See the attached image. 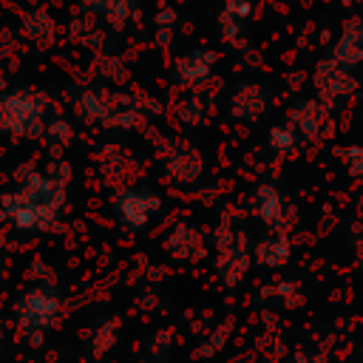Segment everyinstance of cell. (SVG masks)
Masks as SVG:
<instances>
[{"mask_svg":"<svg viewBox=\"0 0 363 363\" xmlns=\"http://www.w3.org/2000/svg\"><path fill=\"white\" fill-rule=\"evenodd\" d=\"M20 34L31 40L37 48H51L57 43V20L43 6H28L20 14Z\"/></svg>","mask_w":363,"mask_h":363,"instance_id":"10","label":"cell"},{"mask_svg":"<svg viewBox=\"0 0 363 363\" xmlns=\"http://www.w3.org/2000/svg\"><path fill=\"white\" fill-rule=\"evenodd\" d=\"M113 108H116V91H108V88H85L74 99V113L85 125H102L105 128Z\"/></svg>","mask_w":363,"mask_h":363,"instance_id":"9","label":"cell"},{"mask_svg":"<svg viewBox=\"0 0 363 363\" xmlns=\"http://www.w3.org/2000/svg\"><path fill=\"white\" fill-rule=\"evenodd\" d=\"M99 20L108 31L122 34L133 20H139V0H111L99 11Z\"/></svg>","mask_w":363,"mask_h":363,"instance_id":"18","label":"cell"},{"mask_svg":"<svg viewBox=\"0 0 363 363\" xmlns=\"http://www.w3.org/2000/svg\"><path fill=\"white\" fill-rule=\"evenodd\" d=\"M17 3H23V6H40V0H17Z\"/></svg>","mask_w":363,"mask_h":363,"instance_id":"28","label":"cell"},{"mask_svg":"<svg viewBox=\"0 0 363 363\" xmlns=\"http://www.w3.org/2000/svg\"><path fill=\"white\" fill-rule=\"evenodd\" d=\"M108 3H111V0H77V6H79V9H85V11H94L96 17H99V11H102Z\"/></svg>","mask_w":363,"mask_h":363,"instance_id":"27","label":"cell"},{"mask_svg":"<svg viewBox=\"0 0 363 363\" xmlns=\"http://www.w3.org/2000/svg\"><path fill=\"white\" fill-rule=\"evenodd\" d=\"M298 145H301V136H298V130H295V125H292V122L272 125V128H269V133H267V147H269L272 153H278V156L292 153Z\"/></svg>","mask_w":363,"mask_h":363,"instance_id":"20","label":"cell"},{"mask_svg":"<svg viewBox=\"0 0 363 363\" xmlns=\"http://www.w3.org/2000/svg\"><path fill=\"white\" fill-rule=\"evenodd\" d=\"M213 111V96L204 91V88H193V91H184V96L179 99L176 105V116L179 122L184 125H201Z\"/></svg>","mask_w":363,"mask_h":363,"instance_id":"17","label":"cell"},{"mask_svg":"<svg viewBox=\"0 0 363 363\" xmlns=\"http://www.w3.org/2000/svg\"><path fill=\"white\" fill-rule=\"evenodd\" d=\"M289 258H292V244L281 230H272L255 244V261L267 269H281L289 264Z\"/></svg>","mask_w":363,"mask_h":363,"instance_id":"16","label":"cell"},{"mask_svg":"<svg viewBox=\"0 0 363 363\" xmlns=\"http://www.w3.org/2000/svg\"><path fill=\"white\" fill-rule=\"evenodd\" d=\"M337 156L343 159V164H346L349 176L363 182V142H357V145H349V147L337 150Z\"/></svg>","mask_w":363,"mask_h":363,"instance_id":"22","label":"cell"},{"mask_svg":"<svg viewBox=\"0 0 363 363\" xmlns=\"http://www.w3.org/2000/svg\"><path fill=\"white\" fill-rule=\"evenodd\" d=\"M176 26H179V11H176V6L159 3L156 11H153V28H173V31H176Z\"/></svg>","mask_w":363,"mask_h":363,"instance_id":"24","label":"cell"},{"mask_svg":"<svg viewBox=\"0 0 363 363\" xmlns=\"http://www.w3.org/2000/svg\"><path fill=\"white\" fill-rule=\"evenodd\" d=\"M45 133H48L54 142H60V145H68V142L74 139V128H71V122L62 119V116L48 119V122H45Z\"/></svg>","mask_w":363,"mask_h":363,"instance_id":"23","label":"cell"},{"mask_svg":"<svg viewBox=\"0 0 363 363\" xmlns=\"http://www.w3.org/2000/svg\"><path fill=\"white\" fill-rule=\"evenodd\" d=\"M329 57L349 68L363 65V14H352L343 20L340 34L329 48Z\"/></svg>","mask_w":363,"mask_h":363,"instance_id":"8","label":"cell"},{"mask_svg":"<svg viewBox=\"0 0 363 363\" xmlns=\"http://www.w3.org/2000/svg\"><path fill=\"white\" fill-rule=\"evenodd\" d=\"M289 122L295 125V130L303 142H320V136L326 130V122H329V105L318 96L301 99V102L292 105Z\"/></svg>","mask_w":363,"mask_h":363,"instance_id":"7","label":"cell"},{"mask_svg":"<svg viewBox=\"0 0 363 363\" xmlns=\"http://www.w3.org/2000/svg\"><path fill=\"white\" fill-rule=\"evenodd\" d=\"M94 71H96V77H102L108 82H125V77H128V65L119 54H99L94 62Z\"/></svg>","mask_w":363,"mask_h":363,"instance_id":"21","label":"cell"},{"mask_svg":"<svg viewBox=\"0 0 363 363\" xmlns=\"http://www.w3.org/2000/svg\"><path fill=\"white\" fill-rule=\"evenodd\" d=\"M221 9L250 23V17H252V11H255V3H252V0H221Z\"/></svg>","mask_w":363,"mask_h":363,"instance_id":"25","label":"cell"},{"mask_svg":"<svg viewBox=\"0 0 363 363\" xmlns=\"http://www.w3.org/2000/svg\"><path fill=\"white\" fill-rule=\"evenodd\" d=\"M162 164L167 170V176L179 184H196L204 173V159L201 153L184 142V139H170V145L162 153Z\"/></svg>","mask_w":363,"mask_h":363,"instance_id":"5","label":"cell"},{"mask_svg":"<svg viewBox=\"0 0 363 363\" xmlns=\"http://www.w3.org/2000/svg\"><path fill=\"white\" fill-rule=\"evenodd\" d=\"M20 315L26 323H34L40 329L51 326L60 315V303H57V295L54 292H45V289H37V292H28L26 301L20 303Z\"/></svg>","mask_w":363,"mask_h":363,"instance_id":"13","label":"cell"},{"mask_svg":"<svg viewBox=\"0 0 363 363\" xmlns=\"http://www.w3.org/2000/svg\"><path fill=\"white\" fill-rule=\"evenodd\" d=\"M269 108V91L255 79H241L227 96V111L238 122H258Z\"/></svg>","mask_w":363,"mask_h":363,"instance_id":"6","label":"cell"},{"mask_svg":"<svg viewBox=\"0 0 363 363\" xmlns=\"http://www.w3.org/2000/svg\"><path fill=\"white\" fill-rule=\"evenodd\" d=\"M227 332H230V323H221V326H218V329H216V332L207 337V340H213V343H210V346H204V349H199V354H216V352L224 346Z\"/></svg>","mask_w":363,"mask_h":363,"instance_id":"26","label":"cell"},{"mask_svg":"<svg viewBox=\"0 0 363 363\" xmlns=\"http://www.w3.org/2000/svg\"><path fill=\"white\" fill-rule=\"evenodd\" d=\"M216 65H218V54L213 48H204V45H196L184 54H179L170 65V79L176 88L182 91H193V88H204L213 74H216Z\"/></svg>","mask_w":363,"mask_h":363,"instance_id":"3","label":"cell"},{"mask_svg":"<svg viewBox=\"0 0 363 363\" xmlns=\"http://www.w3.org/2000/svg\"><path fill=\"white\" fill-rule=\"evenodd\" d=\"M312 85L318 91V99H323L332 108V105L346 102L357 91V77H354V68L332 57H323L312 71Z\"/></svg>","mask_w":363,"mask_h":363,"instance_id":"2","label":"cell"},{"mask_svg":"<svg viewBox=\"0 0 363 363\" xmlns=\"http://www.w3.org/2000/svg\"><path fill=\"white\" fill-rule=\"evenodd\" d=\"M164 250H167L170 258L193 261V258H201L204 255V241H201V233L193 224H176L173 233L164 241Z\"/></svg>","mask_w":363,"mask_h":363,"instance_id":"14","label":"cell"},{"mask_svg":"<svg viewBox=\"0 0 363 363\" xmlns=\"http://www.w3.org/2000/svg\"><path fill=\"white\" fill-rule=\"evenodd\" d=\"M48 96L34 88H14L0 94V128L14 136L45 133Z\"/></svg>","mask_w":363,"mask_h":363,"instance_id":"1","label":"cell"},{"mask_svg":"<svg viewBox=\"0 0 363 363\" xmlns=\"http://www.w3.org/2000/svg\"><path fill=\"white\" fill-rule=\"evenodd\" d=\"M113 210L128 230H145L147 221L162 210V196L147 187H125L113 196Z\"/></svg>","mask_w":363,"mask_h":363,"instance_id":"4","label":"cell"},{"mask_svg":"<svg viewBox=\"0 0 363 363\" xmlns=\"http://www.w3.org/2000/svg\"><path fill=\"white\" fill-rule=\"evenodd\" d=\"M216 26H218V34H221V40L227 45H233V48H244L247 45V20H241V17H235V14L221 9L218 17H216Z\"/></svg>","mask_w":363,"mask_h":363,"instance_id":"19","label":"cell"},{"mask_svg":"<svg viewBox=\"0 0 363 363\" xmlns=\"http://www.w3.org/2000/svg\"><path fill=\"white\" fill-rule=\"evenodd\" d=\"M252 213L258 221H264L269 230H281L284 216H286V199L281 193V187H275L272 182H264L252 190Z\"/></svg>","mask_w":363,"mask_h":363,"instance_id":"11","label":"cell"},{"mask_svg":"<svg viewBox=\"0 0 363 363\" xmlns=\"http://www.w3.org/2000/svg\"><path fill=\"white\" fill-rule=\"evenodd\" d=\"M99 23H102V20H99L94 11L77 9V11L71 14V20H68V37H71L77 45L88 48V51H99L102 43H105V34H102V26H99Z\"/></svg>","mask_w":363,"mask_h":363,"instance_id":"12","label":"cell"},{"mask_svg":"<svg viewBox=\"0 0 363 363\" xmlns=\"http://www.w3.org/2000/svg\"><path fill=\"white\" fill-rule=\"evenodd\" d=\"M145 363H153V360H145Z\"/></svg>","mask_w":363,"mask_h":363,"instance_id":"29","label":"cell"},{"mask_svg":"<svg viewBox=\"0 0 363 363\" xmlns=\"http://www.w3.org/2000/svg\"><path fill=\"white\" fill-rule=\"evenodd\" d=\"M247 264H250V250H247V241L241 238V241L233 244L230 250H221V252H218V258H216V272H218L221 284L235 286V284L244 281Z\"/></svg>","mask_w":363,"mask_h":363,"instance_id":"15","label":"cell"}]
</instances>
